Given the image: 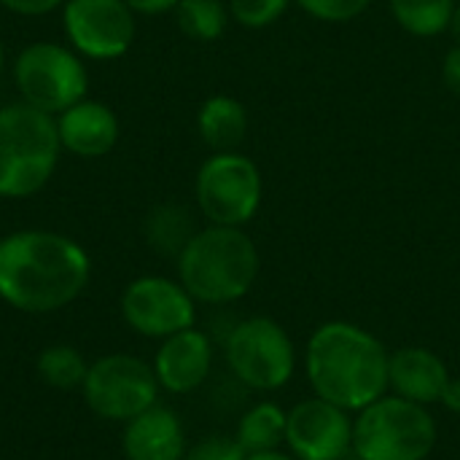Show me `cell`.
<instances>
[{
  "label": "cell",
  "instance_id": "cell-4",
  "mask_svg": "<svg viewBox=\"0 0 460 460\" xmlns=\"http://www.w3.org/2000/svg\"><path fill=\"white\" fill-rule=\"evenodd\" d=\"M57 119L27 105L0 108V199H30L54 175L59 164Z\"/></svg>",
  "mask_w": 460,
  "mask_h": 460
},
{
  "label": "cell",
  "instance_id": "cell-30",
  "mask_svg": "<svg viewBox=\"0 0 460 460\" xmlns=\"http://www.w3.org/2000/svg\"><path fill=\"white\" fill-rule=\"evenodd\" d=\"M245 460H299V458H294L291 453H286V450L280 447V450H267V453H253V456H245Z\"/></svg>",
  "mask_w": 460,
  "mask_h": 460
},
{
  "label": "cell",
  "instance_id": "cell-25",
  "mask_svg": "<svg viewBox=\"0 0 460 460\" xmlns=\"http://www.w3.org/2000/svg\"><path fill=\"white\" fill-rule=\"evenodd\" d=\"M183 460H245V453L234 442V437L213 434V437H205V439L189 445Z\"/></svg>",
  "mask_w": 460,
  "mask_h": 460
},
{
  "label": "cell",
  "instance_id": "cell-14",
  "mask_svg": "<svg viewBox=\"0 0 460 460\" xmlns=\"http://www.w3.org/2000/svg\"><path fill=\"white\" fill-rule=\"evenodd\" d=\"M57 119V135L62 151L81 156V159H97L113 151L119 143V116L111 105L100 100H78L67 111H62Z\"/></svg>",
  "mask_w": 460,
  "mask_h": 460
},
{
  "label": "cell",
  "instance_id": "cell-23",
  "mask_svg": "<svg viewBox=\"0 0 460 460\" xmlns=\"http://www.w3.org/2000/svg\"><path fill=\"white\" fill-rule=\"evenodd\" d=\"M288 5L291 0H229V13L248 30H264L275 24L288 11Z\"/></svg>",
  "mask_w": 460,
  "mask_h": 460
},
{
  "label": "cell",
  "instance_id": "cell-3",
  "mask_svg": "<svg viewBox=\"0 0 460 460\" xmlns=\"http://www.w3.org/2000/svg\"><path fill=\"white\" fill-rule=\"evenodd\" d=\"M178 280L197 305L226 307L251 294L259 278V248L243 226L208 224L175 259Z\"/></svg>",
  "mask_w": 460,
  "mask_h": 460
},
{
  "label": "cell",
  "instance_id": "cell-8",
  "mask_svg": "<svg viewBox=\"0 0 460 460\" xmlns=\"http://www.w3.org/2000/svg\"><path fill=\"white\" fill-rule=\"evenodd\" d=\"M194 197L208 224L245 226L261 208L264 181L245 154L216 151L197 170Z\"/></svg>",
  "mask_w": 460,
  "mask_h": 460
},
{
  "label": "cell",
  "instance_id": "cell-6",
  "mask_svg": "<svg viewBox=\"0 0 460 460\" xmlns=\"http://www.w3.org/2000/svg\"><path fill=\"white\" fill-rule=\"evenodd\" d=\"M224 358L232 377L259 394L286 388L296 372L294 340L267 315L237 321L224 334Z\"/></svg>",
  "mask_w": 460,
  "mask_h": 460
},
{
  "label": "cell",
  "instance_id": "cell-1",
  "mask_svg": "<svg viewBox=\"0 0 460 460\" xmlns=\"http://www.w3.org/2000/svg\"><path fill=\"white\" fill-rule=\"evenodd\" d=\"M92 259L81 243L49 229L0 237V299L27 315L73 305L89 286Z\"/></svg>",
  "mask_w": 460,
  "mask_h": 460
},
{
  "label": "cell",
  "instance_id": "cell-20",
  "mask_svg": "<svg viewBox=\"0 0 460 460\" xmlns=\"http://www.w3.org/2000/svg\"><path fill=\"white\" fill-rule=\"evenodd\" d=\"M402 30L415 38H437L450 30L458 0H388Z\"/></svg>",
  "mask_w": 460,
  "mask_h": 460
},
{
  "label": "cell",
  "instance_id": "cell-22",
  "mask_svg": "<svg viewBox=\"0 0 460 460\" xmlns=\"http://www.w3.org/2000/svg\"><path fill=\"white\" fill-rule=\"evenodd\" d=\"M178 30L199 43H210L224 35L229 24V5L224 0H178L172 8Z\"/></svg>",
  "mask_w": 460,
  "mask_h": 460
},
{
  "label": "cell",
  "instance_id": "cell-11",
  "mask_svg": "<svg viewBox=\"0 0 460 460\" xmlns=\"http://www.w3.org/2000/svg\"><path fill=\"white\" fill-rule=\"evenodd\" d=\"M62 27L75 54L119 59L135 40V11L124 0H65Z\"/></svg>",
  "mask_w": 460,
  "mask_h": 460
},
{
  "label": "cell",
  "instance_id": "cell-29",
  "mask_svg": "<svg viewBox=\"0 0 460 460\" xmlns=\"http://www.w3.org/2000/svg\"><path fill=\"white\" fill-rule=\"evenodd\" d=\"M447 412L460 415V377H450V383L445 385L442 402H439Z\"/></svg>",
  "mask_w": 460,
  "mask_h": 460
},
{
  "label": "cell",
  "instance_id": "cell-12",
  "mask_svg": "<svg viewBox=\"0 0 460 460\" xmlns=\"http://www.w3.org/2000/svg\"><path fill=\"white\" fill-rule=\"evenodd\" d=\"M286 447L299 460H348L353 456V412L318 396L288 410Z\"/></svg>",
  "mask_w": 460,
  "mask_h": 460
},
{
  "label": "cell",
  "instance_id": "cell-31",
  "mask_svg": "<svg viewBox=\"0 0 460 460\" xmlns=\"http://www.w3.org/2000/svg\"><path fill=\"white\" fill-rule=\"evenodd\" d=\"M450 32L456 35V40L460 43V3L456 5V13H453V24H450Z\"/></svg>",
  "mask_w": 460,
  "mask_h": 460
},
{
  "label": "cell",
  "instance_id": "cell-2",
  "mask_svg": "<svg viewBox=\"0 0 460 460\" xmlns=\"http://www.w3.org/2000/svg\"><path fill=\"white\" fill-rule=\"evenodd\" d=\"M385 345L350 321L321 323L305 348V375L313 396L348 412H361L388 394Z\"/></svg>",
  "mask_w": 460,
  "mask_h": 460
},
{
  "label": "cell",
  "instance_id": "cell-21",
  "mask_svg": "<svg viewBox=\"0 0 460 460\" xmlns=\"http://www.w3.org/2000/svg\"><path fill=\"white\" fill-rule=\"evenodd\" d=\"M38 377L57 391H73L81 388L89 372V361L84 353L73 345H49L35 358Z\"/></svg>",
  "mask_w": 460,
  "mask_h": 460
},
{
  "label": "cell",
  "instance_id": "cell-10",
  "mask_svg": "<svg viewBox=\"0 0 460 460\" xmlns=\"http://www.w3.org/2000/svg\"><path fill=\"white\" fill-rule=\"evenodd\" d=\"M119 307L124 323L146 340H164L191 329L197 321V302L191 294L181 280H170L164 275L135 278L124 288Z\"/></svg>",
  "mask_w": 460,
  "mask_h": 460
},
{
  "label": "cell",
  "instance_id": "cell-32",
  "mask_svg": "<svg viewBox=\"0 0 460 460\" xmlns=\"http://www.w3.org/2000/svg\"><path fill=\"white\" fill-rule=\"evenodd\" d=\"M3 65H5V51H3V40H0V73H3Z\"/></svg>",
  "mask_w": 460,
  "mask_h": 460
},
{
  "label": "cell",
  "instance_id": "cell-5",
  "mask_svg": "<svg viewBox=\"0 0 460 460\" xmlns=\"http://www.w3.org/2000/svg\"><path fill=\"white\" fill-rule=\"evenodd\" d=\"M439 426L429 407L385 394L353 418L356 460H429Z\"/></svg>",
  "mask_w": 460,
  "mask_h": 460
},
{
  "label": "cell",
  "instance_id": "cell-16",
  "mask_svg": "<svg viewBox=\"0 0 460 460\" xmlns=\"http://www.w3.org/2000/svg\"><path fill=\"white\" fill-rule=\"evenodd\" d=\"M450 369L439 353L423 345H407L391 353L388 361V394L407 402L431 407L442 402L445 385L450 383Z\"/></svg>",
  "mask_w": 460,
  "mask_h": 460
},
{
  "label": "cell",
  "instance_id": "cell-19",
  "mask_svg": "<svg viewBox=\"0 0 460 460\" xmlns=\"http://www.w3.org/2000/svg\"><path fill=\"white\" fill-rule=\"evenodd\" d=\"M286 423L288 412L275 402H259L243 412L234 429V442L243 447L245 456L280 450L286 447Z\"/></svg>",
  "mask_w": 460,
  "mask_h": 460
},
{
  "label": "cell",
  "instance_id": "cell-9",
  "mask_svg": "<svg viewBox=\"0 0 460 460\" xmlns=\"http://www.w3.org/2000/svg\"><path fill=\"white\" fill-rule=\"evenodd\" d=\"M159 380L154 367L132 353H108L89 364L81 385L92 415L111 423H127L159 404Z\"/></svg>",
  "mask_w": 460,
  "mask_h": 460
},
{
  "label": "cell",
  "instance_id": "cell-13",
  "mask_svg": "<svg viewBox=\"0 0 460 460\" xmlns=\"http://www.w3.org/2000/svg\"><path fill=\"white\" fill-rule=\"evenodd\" d=\"M213 358H216V348L210 334L191 326L159 340L151 367L162 391L172 396H186L208 383L213 372Z\"/></svg>",
  "mask_w": 460,
  "mask_h": 460
},
{
  "label": "cell",
  "instance_id": "cell-17",
  "mask_svg": "<svg viewBox=\"0 0 460 460\" xmlns=\"http://www.w3.org/2000/svg\"><path fill=\"white\" fill-rule=\"evenodd\" d=\"M197 129L208 148L237 151L248 135V111L237 97L213 94L197 111Z\"/></svg>",
  "mask_w": 460,
  "mask_h": 460
},
{
  "label": "cell",
  "instance_id": "cell-24",
  "mask_svg": "<svg viewBox=\"0 0 460 460\" xmlns=\"http://www.w3.org/2000/svg\"><path fill=\"white\" fill-rule=\"evenodd\" d=\"M294 3L318 22L342 24V22H353L356 16H361L372 0H294Z\"/></svg>",
  "mask_w": 460,
  "mask_h": 460
},
{
  "label": "cell",
  "instance_id": "cell-15",
  "mask_svg": "<svg viewBox=\"0 0 460 460\" xmlns=\"http://www.w3.org/2000/svg\"><path fill=\"white\" fill-rule=\"evenodd\" d=\"M186 450L183 420L164 404H154L124 423L121 453L127 460H183Z\"/></svg>",
  "mask_w": 460,
  "mask_h": 460
},
{
  "label": "cell",
  "instance_id": "cell-28",
  "mask_svg": "<svg viewBox=\"0 0 460 460\" xmlns=\"http://www.w3.org/2000/svg\"><path fill=\"white\" fill-rule=\"evenodd\" d=\"M135 13H143V16H159V13H167L178 5V0H124Z\"/></svg>",
  "mask_w": 460,
  "mask_h": 460
},
{
  "label": "cell",
  "instance_id": "cell-26",
  "mask_svg": "<svg viewBox=\"0 0 460 460\" xmlns=\"http://www.w3.org/2000/svg\"><path fill=\"white\" fill-rule=\"evenodd\" d=\"M0 5L19 16H46L65 5V0H0Z\"/></svg>",
  "mask_w": 460,
  "mask_h": 460
},
{
  "label": "cell",
  "instance_id": "cell-18",
  "mask_svg": "<svg viewBox=\"0 0 460 460\" xmlns=\"http://www.w3.org/2000/svg\"><path fill=\"white\" fill-rule=\"evenodd\" d=\"M194 234H197V224H194L189 208L175 205V202L156 205L143 221V237H146L148 248L167 259H178Z\"/></svg>",
  "mask_w": 460,
  "mask_h": 460
},
{
  "label": "cell",
  "instance_id": "cell-27",
  "mask_svg": "<svg viewBox=\"0 0 460 460\" xmlns=\"http://www.w3.org/2000/svg\"><path fill=\"white\" fill-rule=\"evenodd\" d=\"M442 78H445V86H447L453 94H458L460 97V43H456V46L445 54Z\"/></svg>",
  "mask_w": 460,
  "mask_h": 460
},
{
  "label": "cell",
  "instance_id": "cell-7",
  "mask_svg": "<svg viewBox=\"0 0 460 460\" xmlns=\"http://www.w3.org/2000/svg\"><path fill=\"white\" fill-rule=\"evenodd\" d=\"M13 84L22 102L59 116L86 97L89 73L81 54L73 49L54 40H35L13 59Z\"/></svg>",
  "mask_w": 460,
  "mask_h": 460
},
{
  "label": "cell",
  "instance_id": "cell-33",
  "mask_svg": "<svg viewBox=\"0 0 460 460\" xmlns=\"http://www.w3.org/2000/svg\"><path fill=\"white\" fill-rule=\"evenodd\" d=\"M348 460H356V458H353V456H350V458H348Z\"/></svg>",
  "mask_w": 460,
  "mask_h": 460
}]
</instances>
